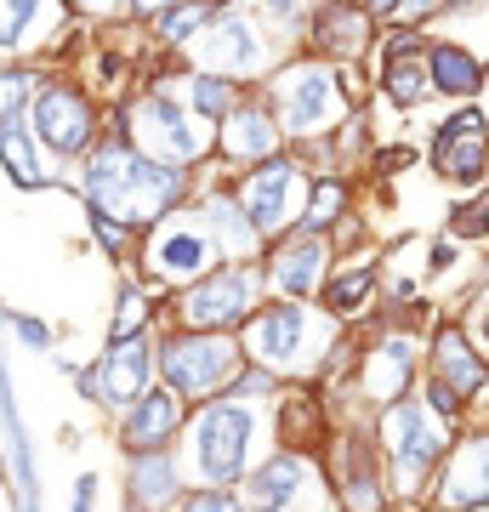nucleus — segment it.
I'll use <instances>...</instances> for the list:
<instances>
[{
    "mask_svg": "<svg viewBox=\"0 0 489 512\" xmlns=\"http://www.w3.org/2000/svg\"><path fill=\"white\" fill-rule=\"evenodd\" d=\"M273 439V399L256 393H222L188 410L177 439V461L188 490H239Z\"/></svg>",
    "mask_w": 489,
    "mask_h": 512,
    "instance_id": "f257e3e1",
    "label": "nucleus"
},
{
    "mask_svg": "<svg viewBox=\"0 0 489 512\" xmlns=\"http://www.w3.org/2000/svg\"><path fill=\"white\" fill-rule=\"evenodd\" d=\"M80 194H86V211H103V217L126 222L131 234H148L160 217L188 205V171L154 165L126 137H109V143H97L86 154Z\"/></svg>",
    "mask_w": 489,
    "mask_h": 512,
    "instance_id": "f03ea898",
    "label": "nucleus"
},
{
    "mask_svg": "<svg viewBox=\"0 0 489 512\" xmlns=\"http://www.w3.org/2000/svg\"><path fill=\"white\" fill-rule=\"evenodd\" d=\"M245 342V359L256 370H268L273 382H302V376H319L330 370V353L342 342V319L336 313H319L313 302H262L251 325L239 330Z\"/></svg>",
    "mask_w": 489,
    "mask_h": 512,
    "instance_id": "7ed1b4c3",
    "label": "nucleus"
},
{
    "mask_svg": "<svg viewBox=\"0 0 489 512\" xmlns=\"http://www.w3.org/2000/svg\"><path fill=\"white\" fill-rule=\"evenodd\" d=\"M376 444H381V461H387V478H393V501L421 507V501H427L421 490L433 484L444 456H450L455 427L444 416H433V410L410 393V399L387 404L376 416Z\"/></svg>",
    "mask_w": 489,
    "mask_h": 512,
    "instance_id": "20e7f679",
    "label": "nucleus"
},
{
    "mask_svg": "<svg viewBox=\"0 0 489 512\" xmlns=\"http://www.w3.org/2000/svg\"><path fill=\"white\" fill-rule=\"evenodd\" d=\"M154 370L188 410L234 393L239 376L251 370L239 336H211V330H165L154 336Z\"/></svg>",
    "mask_w": 489,
    "mask_h": 512,
    "instance_id": "39448f33",
    "label": "nucleus"
},
{
    "mask_svg": "<svg viewBox=\"0 0 489 512\" xmlns=\"http://www.w3.org/2000/svg\"><path fill=\"white\" fill-rule=\"evenodd\" d=\"M222 262L228 256H222L200 205H182V211L154 222L148 234H137V268H143V279L154 291H188L194 279H205Z\"/></svg>",
    "mask_w": 489,
    "mask_h": 512,
    "instance_id": "423d86ee",
    "label": "nucleus"
},
{
    "mask_svg": "<svg viewBox=\"0 0 489 512\" xmlns=\"http://www.w3.org/2000/svg\"><path fill=\"white\" fill-rule=\"evenodd\" d=\"M268 302V274L262 262H222L188 291L171 296L177 330H211V336H239Z\"/></svg>",
    "mask_w": 489,
    "mask_h": 512,
    "instance_id": "0eeeda50",
    "label": "nucleus"
},
{
    "mask_svg": "<svg viewBox=\"0 0 489 512\" xmlns=\"http://www.w3.org/2000/svg\"><path fill=\"white\" fill-rule=\"evenodd\" d=\"M126 143L154 165L188 171V165H200L217 148V137L205 131V120H194V114L182 109L171 92H143L126 109Z\"/></svg>",
    "mask_w": 489,
    "mask_h": 512,
    "instance_id": "6e6552de",
    "label": "nucleus"
},
{
    "mask_svg": "<svg viewBox=\"0 0 489 512\" xmlns=\"http://www.w3.org/2000/svg\"><path fill=\"white\" fill-rule=\"evenodd\" d=\"M308 194H313V171L302 160H268V165H251L245 177L234 183V200L245 211V222L256 228L262 245L285 239L302 228V211H308Z\"/></svg>",
    "mask_w": 489,
    "mask_h": 512,
    "instance_id": "1a4fd4ad",
    "label": "nucleus"
},
{
    "mask_svg": "<svg viewBox=\"0 0 489 512\" xmlns=\"http://www.w3.org/2000/svg\"><path fill=\"white\" fill-rule=\"evenodd\" d=\"M342 74L325 63H290L273 86V120L285 137H319L342 120Z\"/></svg>",
    "mask_w": 489,
    "mask_h": 512,
    "instance_id": "9d476101",
    "label": "nucleus"
},
{
    "mask_svg": "<svg viewBox=\"0 0 489 512\" xmlns=\"http://www.w3.org/2000/svg\"><path fill=\"white\" fill-rule=\"evenodd\" d=\"M330 501H336V512L393 507V478H387V461H381L376 427H359V433L336 439V450H330Z\"/></svg>",
    "mask_w": 489,
    "mask_h": 512,
    "instance_id": "9b49d317",
    "label": "nucleus"
},
{
    "mask_svg": "<svg viewBox=\"0 0 489 512\" xmlns=\"http://www.w3.org/2000/svg\"><path fill=\"white\" fill-rule=\"evenodd\" d=\"M154 387V336H131V342H103V353L80 370V393L109 416H126L131 404Z\"/></svg>",
    "mask_w": 489,
    "mask_h": 512,
    "instance_id": "f8f14e48",
    "label": "nucleus"
},
{
    "mask_svg": "<svg viewBox=\"0 0 489 512\" xmlns=\"http://www.w3.org/2000/svg\"><path fill=\"white\" fill-rule=\"evenodd\" d=\"M330 268H336V256H330V234H308V228L273 239L268 256H262L268 296H279V302H313V296L325 291Z\"/></svg>",
    "mask_w": 489,
    "mask_h": 512,
    "instance_id": "ddd939ff",
    "label": "nucleus"
},
{
    "mask_svg": "<svg viewBox=\"0 0 489 512\" xmlns=\"http://www.w3.org/2000/svg\"><path fill=\"white\" fill-rule=\"evenodd\" d=\"M35 143L57 160H80V154L97 148V114H91L80 86L52 80V86L35 92Z\"/></svg>",
    "mask_w": 489,
    "mask_h": 512,
    "instance_id": "4468645a",
    "label": "nucleus"
},
{
    "mask_svg": "<svg viewBox=\"0 0 489 512\" xmlns=\"http://www.w3.org/2000/svg\"><path fill=\"white\" fill-rule=\"evenodd\" d=\"M313 490H319V461L308 450H273L245 473L239 501H245V512H302Z\"/></svg>",
    "mask_w": 489,
    "mask_h": 512,
    "instance_id": "2eb2a0df",
    "label": "nucleus"
},
{
    "mask_svg": "<svg viewBox=\"0 0 489 512\" xmlns=\"http://www.w3.org/2000/svg\"><path fill=\"white\" fill-rule=\"evenodd\" d=\"M438 512H484L489 507V427L484 433H455L450 456L433 478Z\"/></svg>",
    "mask_w": 489,
    "mask_h": 512,
    "instance_id": "dca6fc26",
    "label": "nucleus"
},
{
    "mask_svg": "<svg viewBox=\"0 0 489 512\" xmlns=\"http://www.w3.org/2000/svg\"><path fill=\"white\" fill-rule=\"evenodd\" d=\"M427 160H433L438 183H450V188L484 183V171H489V120L478 109L450 114V120L438 126L433 148H427Z\"/></svg>",
    "mask_w": 489,
    "mask_h": 512,
    "instance_id": "f3484780",
    "label": "nucleus"
},
{
    "mask_svg": "<svg viewBox=\"0 0 489 512\" xmlns=\"http://www.w3.org/2000/svg\"><path fill=\"white\" fill-rule=\"evenodd\" d=\"M182 427H188V404H182L165 382H154L143 399L120 416L114 439H120L126 456H143V450H171V444L182 439Z\"/></svg>",
    "mask_w": 489,
    "mask_h": 512,
    "instance_id": "a211bd4d",
    "label": "nucleus"
},
{
    "mask_svg": "<svg viewBox=\"0 0 489 512\" xmlns=\"http://www.w3.org/2000/svg\"><path fill=\"white\" fill-rule=\"evenodd\" d=\"M416 376H421L416 342H410L404 330H387V336H381V342H370V353L359 359V393H364V404H376V410L410 399Z\"/></svg>",
    "mask_w": 489,
    "mask_h": 512,
    "instance_id": "6ab92c4d",
    "label": "nucleus"
},
{
    "mask_svg": "<svg viewBox=\"0 0 489 512\" xmlns=\"http://www.w3.org/2000/svg\"><path fill=\"white\" fill-rule=\"evenodd\" d=\"M279 148H285V131L273 120V103H234V114H228L222 131H217V154L245 165V171L279 160Z\"/></svg>",
    "mask_w": 489,
    "mask_h": 512,
    "instance_id": "aec40b11",
    "label": "nucleus"
},
{
    "mask_svg": "<svg viewBox=\"0 0 489 512\" xmlns=\"http://www.w3.org/2000/svg\"><path fill=\"white\" fill-rule=\"evenodd\" d=\"M188 495L177 450H143L126 456V512H177Z\"/></svg>",
    "mask_w": 489,
    "mask_h": 512,
    "instance_id": "412c9836",
    "label": "nucleus"
},
{
    "mask_svg": "<svg viewBox=\"0 0 489 512\" xmlns=\"http://www.w3.org/2000/svg\"><path fill=\"white\" fill-rule=\"evenodd\" d=\"M0 439L12 461V512H40V473H35V444L18 416V393H12V365L0 359Z\"/></svg>",
    "mask_w": 489,
    "mask_h": 512,
    "instance_id": "4be33fe9",
    "label": "nucleus"
},
{
    "mask_svg": "<svg viewBox=\"0 0 489 512\" xmlns=\"http://www.w3.org/2000/svg\"><path fill=\"white\" fill-rule=\"evenodd\" d=\"M427 376H438L444 387H455L461 399H478L489 393V359L472 348V336L461 325H438L433 342H427Z\"/></svg>",
    "mask_w": 489,
    "mask_h": 512,
    "instance_id": "5701e85b",
    "label": "nucleus"
},
{
    "mask_svg": "<svg viewBox=\"0 0 489 512\" xmlns=\"http://www.w3.org/2000/svg\"><path fill=\"white\" fill-rule=\"evenodd\" d=\"M200 57L211 69H222V80H228V74H256L268 63V40H256L245 12H228V18L211 29V40H200Z\"/></svg>",
    "mask_w": 489,
    "mask_h": 512,
    "instance_id": "b1692460",
    "label": "nucleus"
},
{
    "mask_svg": "<svg viewBox=\"0 0 489 512\" xmlns=\"http://www.w3.org/2000/svg\"><path fill=\"white\" fill-rule=\"evenodd\" d=\"M200 211H205V222H211V234H217V245H222L228 262H256V256H262V239H256V228L245 222L234 188H211V194L200 200Z\"/></svg>",
    "mask_w": 489,
    "mask_h": 512,
    "instance_id": "393cba45",
    "label": "nucleus"
},
{
    "mask_svg": "<svg viewBox=\"0 0 489 512\" xmlns=\"http://www.w3.org/2000/svg\"><path fill=\"white\" fill-rule=\"evenodd\" d=\"M381 285V268L376 262H347V268H336V274L325 279V313H336V319H353V313L370 302V291Z\"/></svg>",
    "mask_w": 489,
    "mask_h": 512,
    "instance_id": "a878e982",
    "label": "nucleus"
},
{
    "mask_svg": "<svg viewBox=\"0 0 489 512\" xmlns=\"http://www.w3.org/2000/svg\"><path fill=\"white\" fill-rule=\"evenodd\" d=\"M427 80H433V92H450V97H472L484 86V63L461 46H433L427 52Z\"/></svg>",
    "mask_w": 489,
    "mask_h": 512,
    "instance_id": "bb28decb",
    "label": "nucleus"
},
{
    "mask_svg": "<svg viewBox=\"0 0 489 512\" xmlns=\"http://www.w3.org/2000/svg\"><path fill=\"white\" fill-rule=\"evenodd\" d=\"M0 165H6V177H12L18 188L46 183V171H40V143H35V131L23 126V120H0Z\"/></svg>",
    "mask_w": 489,
    "mask_h": 512,
    "instance_id": "cd10ccee",
    "label": "nucleus"
},
{
    "mask_svg": "<svg viewBox=\"0 0 489 512\" xmlns=\"http://www.w3.org/2000/svg\"><path fill=\"white\" fill-rule=\"evenodd\" d=\"M148 319H154V296H148L143 285H120V296H114V313H109V342L154 336V330H148Z\"/></svg>",
    "mask_w": 489,
    "mask_h": 512,
    "instance_id": "c85d7f7f",
    "label": "nucleus"
},
{
    "mask_svg": "<svg viewBox=\"0 0 489 512\" xmlns=\"http://www.w3.org/2000/svg\"><path fill=\"white\" fill-rule=\"evenodd\" d=\"M319 46L325 52H342V57H353L364 46V12L359 6H325L319 12Z\"/></svg>",
    "mask_w": 489,
    "mask_h": 512,
    "instance_id": "c756f323",
    "label": "nucleus"
},
{
    "mask_svg": "<svg viewBox=\"0 0 489 512\" xmlns=\"http://www.w3.org/2000/svg\"><path fill=\"white\" fill-rule=\"evenodd\" d=\"M342 211H347V188L336 183V177H313L308 211H302V228H308V234H330Z\"/></svg>",
    "mask_w": 489,
    "mask_h": 512,
    "instance_id": "7c9ffc66",
    "label": "nucleus"
},
{
    "mask_svg": "<svg viewBox=\"0 0 489 512\" xmlns=\"http://www.w3.org/2000/svg\"><path fill=\"white\" fill-rule=\"evenodd\" d=\"M188 86H194V92H188V103H194V114H200V120H228V114H234V103H239L234 80H222V74H194Z\"/></svg>",
    "mask_w": 489,
    "mask_h": 512,
    "instance_id": "2f4dec72",
    "label": "nucleus"
},
{
    "mask_svg": "<svg viewBox=\"0 0 489 512\" xmlns=\"http://www.w3.org/2000/svg\"><path fill=\"white\" fill-rule=\"evenodd\" d=\"M433 92V80H427V57H393L387 63V97L399 103V109H416L421 97Z\"/></svg>",
    "mask_w": 489,
    "mask_h": 512,
    "instance_id": "473e14b6",
    "label": "nucleus"
},
{
    "mask_svg": "<svg viewBox=\"0 0 489 512\" xmlns=\"http://www.w3.org/2000/svg\"><path fill=\"white\" fill-rule=\"evenodd\" d=\"M46 0H0V52H18Z\"/></svg>",
    "mask_w": 489,
    "mask_h": 512,
    "instance_id": "72a5a7b5",
    "label": "nucleus"
},
{
    "mask_svg": "<svg viewBox=\"0 0 489 512\" xmlns=\"http://www.w3.org/2000/svg\"><path fill=\"white\" fill-rule=\"evenodd\" d=\"M35 103V74L29 69H0V120H23Z\"/></svg>",
    "mask_w": 489,
    "mask_h": 512,
    "instance_id": "f704fd0d",
    "label": "nucleus"
},
{
    "mask_svg": "<svg viewBox=\"0 0 489 512\" xmlns=\"http://www.w3.org/2000/svg\"><path fill=\"white\" fill-rule=\"evenodd\" d=\"M450 239H455V245H461V239H489V194L455 205V211H450Z\"/></svg>",
    "mask_w": 489,
    "mask_h": 512,
    "instance_id": "c9c22d12",
    "label": "nucleus"
},
{
    "mask_svg": "<svg viewBox=\"0 0 489 512\" xmlns=\"http://www.w3.org/2000/svg\"><path fill=\"white\" fill-rule=\"evenodd\" d=\"M86 217H91V234H97V245H103V251H114L120 262H126V256H131V239H137V234H131L126 222L103 217V211H86Z\"/></svg>",
    "mask_w": 489,
    "mask_h": 512,
    "instance_id": "e433bc0d",
    "label": "nucleus"
},
{
    "mask_svg": "<svg viewBox=\"0 0 489 512\" xmlns=\"http://www.w3.org/2000/svg\"><path fill=\"white\" fill-rule=\"evenodd\" d=\"M6 325H12V336H18V342H23L29 353H46V348L57 342V330L46 325V319H35V313H12Z\"/></svg>",
    "mask_w": 489,
    "mask_h": 512,
    "instance_id": "4c0bfd02",
    "label": "nucleus"
},
{
    "mask_svg": "<svg viewBox=\"0 0 489 512\" xmlns=\"http://www.w3.org/2000/svg\"><path fill=\"white\" fill-rule=\"evenodd\" d=\"M177 512H245L239 490H188Z\"/></svg>",
    "mask_w": 489,
    "mask_h": 512,
    "instance_id": "58836bf2",
    "label": "nucleus"
},
{
    "mask_svg": "<svg viewBox=\"0 0 489 512\" xmlns=\"http://www.w3.org/2000/svg\"><path fill=\"white\" fill-rule=\"evenodd\" d=\"M205 18H211V6H177V12L160 23V35H165V40H188Z\"/></svg>",
    "mask_w": 489,
    "mask_h": 512,
    "instance_id": "ea45409f",
    "label": "nucleus"
},
{
    "mask_svg": "<svg viewBox=\"0 0 489 512\" xmlns=\"http://www.w3.org/2000/svg\"><path fill=\"white\" fill-rule=\"evenodd\" d=\"M455 256H461V245H455L450 234L433 239V245H427V274H450V268H455Z\"/></svg>",
    "mask_w": 489,
    "mask_h": 512,
    "instance_id": "a19ab883",
    "label": "nucleus"
},
{
    "mask_svg": "<svg viewBox=\"0 0 489 512\" xmlns=\"http://www.w3.org/2000/svg\"><path fill=\"white\" fill-rule=\"evenodd\" d=\"M97 484H103V478H97V473H80V478H74L69 512H97Z\"/></svg>",
    "mask_w": 489,
    "mask_h": 512,
    "instance_id": "79ce46f5",
    "label": "nucleus"
},
{
    "mask_svg": "<svg viewBox=\"0 0 489 512\" xmlns=\"http://www.w3.org/2000/svg\"><path fill=\"white\" fill-rule=\"evenodd\" d=\"M262 6H268V12H273L279 23H296V18H302V6H308V0H262Z\"/></svg>",
    "mask_w": 489,
    "mask_h": 512,
    "instance_id": "37998d69",
    "label": "nucleus"
},
{
    "mask_svg": "<svg viewBox=\"0 0 489 512\" xmlns=\"http://www.w3.org/2000/svg\"><path fill=\"white\" fill-rule=\"evenodd\" d=\"M438 6H444V0H404V12H410V18H421V12H438Z\"/></svg>",
    "mask_w": 489,
    "mask_h": 512,
    "instance_id": "c03bdc74",
    "label": "nucleus"
},
{
    "mask_svg": "<svg viewBox=\"0 0 489 512\" xmlns=\"http://www.w3.org/2000/svg\"><path fill=\"white\" fill-rule=\"evenodd\" d=\"M131 6H137V12H171L177 0H131Z\"/></svg>",
    "mask_w": 489,
    "mask_h": 512,
    "instance_id": "a18cd8bd",
    "label": "nucleus"
},
{
    "mask_svg": "<svg viewBox=\"0 0 489 512\" xmlns=\"http://www.w3.org/2000/svg\"><path fill=\"white\" fill-rule=\"evenodd\" d=\"M404 0H364V12H399Z\"/></svg>",
    "mask_w": 489,
    "mask_h": 512,
    "instance_id": "49530a36",
    "label": "nucleus"
},
{
    "mask_svg": "<svg viewBox=\"0 0 489 512\" xmlns=\"http://www.w3.org/2000/svg\"><path fill=\"white\" fill-rule=\"evenodd\" d=\"M74 6H86V12H109L114 0H74Z\"/></svg>",
    "mask_w": 489,
    "mask_h": 512,
    "instance_id": "de8ad7c7",
    "label": "nucleus"
},
{
    "mask_svg": "<svg viewBox=\"0 0 489 512\" xmlns=\"http://www.w3.org/2000/svg\"><path fill=\"white\" fill-rule=\"evenodd\" d=\"M478 330H484V342H489V313H484V319H478Z\"/></svg>",
    "mask_w": 489,
    "mask_h": 512,
    "instance_id": "09e8293b",
    "label": "nucleus"
},
{
    "mask_svg": "<svg viewBox=\"0 0 489 512\" xmlns=\"http://www.w3.org/2000/svg\"><path fill=\"white\" fill-rule=\"evenodd\" d=\"M0 507H6V473H0Z\"/></svg>",
    "mask_w": 489,
    "mask_h": 512,
    "instance_id": "8fccbe9b",
    "label": "nucleus"
},
{
    "mask_svg": "<svg viewBox=\"0 0 489 512\" xmlns=\"http://www.w3.org/2000/svg\"><path fill=\"white\" fill-rule=\"evenodd\" d=\"M410 512H438V507H410Z\"/></svg>",
    "mask_w": 489,
    "mask_h": 512,
    "instance_id": "3c124183",
    "label": "nucleus"
},
{
    "mask_svg": "<svg viewBox=\"0 0 489 512\" xmlns=\"http://www.w3.org/2000/svg\"><path fill=\"white\" fill-rule=\"evenodd\" d=\"M455 6H478V0H455Z\"/></svg>",
    "mask_w": 489,
    "mask_h": 512,
    "instance_id": "603ef678",
    "label": "nucleus"
}]
</instances>
